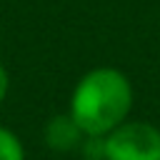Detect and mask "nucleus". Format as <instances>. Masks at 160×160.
Masks as SVG:
<instances>
[{"label":"nucleus","mask_w":160,"mask_h":160,"mask_svg":"<svg viewBox=\"0 0 160 160\" xmlns=\"http://www.w3.org/2000/svg\"><path fill=\"white\" fill-rule=\"evenodd\" d=\"M80 138H82V130L70 118V112L68 115H55L45 128V140L52 150H72V148H78Z\"/></svg>","instance_id":"nucleus-3"},{"label":"nucleus","mask_w":160,"mask_h":160,"mask_svg":"<svg viewBox=\"0 0 160 160\" xmlns=\"http://www.w3.org/2000/svg\"><path fill=\"white\" fill-rule=\"evenodd\" d=\"M105 160H160V130L150 122H120L102 138Z\"/></svg>","instance_id":"nucleus-2"},{"label":"nucleus","mask_w":160,"mask_h":160,"mask_svg":"<svg viewBox=\"0 0 160 160\" xmlns=\"http://www.w3.org/2000/svg\"><path fill=\"white\" fill-rule=\"evenodd\" d=\"M8 88H10V78H8V70H5V65L0 62V102L5 100V95H8Z\"/></svg>","instance_id":"nucleus-5"},{"label":"nucleus","mask_w":160,"mask_h":160,"mask_svg":"<svg viewBox=\"0 0 160 160\" xmlns=\"http://www.w3.org/2000/svg\"><path fill=\"white\" fill-rule=\"evenodd\" d=\"M0 160H25L20 138L5 125H0Z\"/></svg>","instance_id":"nucleus-4"},{"label":"nucleus","mask_w":160,"mask_h":160,"mask_svg":"<svg viewBox=\"0 0 160 160\" xmlns=\"http://www.w3.org/2000/svg\"><path fill=\"white\" fill-rule=\"evenodd\" d=\"M130 108L132 85L118 68L88 70L70 95V118L88 138H105L110 130L125 122Z\"/></svg>","instance_id":"nucleus-1"}]
</instances>
